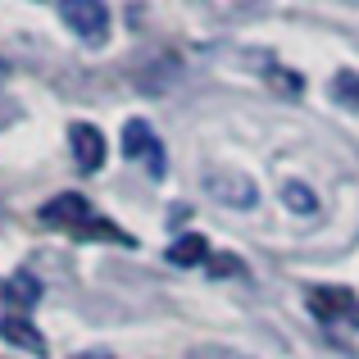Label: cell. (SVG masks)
<instances>
[{
	"instance_id": "6da1fadb",
	"label": "cell",
	"mask_w": 359,
	"mask_h": 359,
	"mask_svg": "<svg viewBox=\"0 0 359 359\" xmlns=\"http://www.w3.org/2000/svg\"><path fill=\"white\" fill-rule=\"evenodd\" d=\"M36 219H41L46 228L73 232V237H82V241H114V245H137V237H132V232H123L118 223L100 219V214L91 210V201H87V196H78V191H64V196H55L50 205H41V214H36Z\"/></svg>"
},
{
	"instance_id": "7a4b0ae2",
	"label": "cell",
	"mask_w": 359,
	"mask_h": 359,
	"mask_svg": "<svg viewBox=\"0 0 359 359\" xmlns=\"http://www.w3.org/2000/svg\"><path fill=\"white\" fill-rule=\"evenodd\" d=\"M60 18L87 46H105L109 41V9L96 5V0H60Z\"/></svg>"
},
{
	"instance_id": "3957f363",
	"label": "cell",
	"mask_w": 359,
	"mask_h": 359,
	"mask_svg": "<svg viewBox=\"0 0 359 359\" xmlns=\"http://www.w3.org/2000/svg\"><path fill=\"white\" fill-rule=\"evenodd\" d=\"M205 191H210L214 201L232 205V210H250V205L259 201V187H255V177H250V173H241V168L205 173Z\"/></svg>"
},
{
	"instance_id": "277c9868",
	"label": "cell",
	"mask_w": 359,
	"mask_h": 359,
	"mask_svg": "<svg viewBox=\"0 0 359 359\" xmlns=\"http://www.w3.org/2000/svg\"><path fill=\"white\" fill-rule=\"evenodd\" d=\"M309 314L318 323H351L359 327V300L346 287H314L309 291Z\"/></svg>"
},
{
	"instance_id": "5b68a950",
	"label": "cell",
	"mask_w": 359,
	"mask_h": 359,
	"mask_svg": "<svg viewBox=\"0 0 359 359\" xmlns=\"http://www.w3.org/2000/svg\"><path fill=\"white\" fill-rule=\"evenodd\" d=\"M69 146H73V159H78L82 173H100V164H105V132L96 128V123H73L69 128Z\"/></svg>"
},
{
	"instance_id": "8992f818",
	"label": "cell",
	"mask_w": 359,
	"mask_h": 359,
	"mask_svg": "<svg viewBox=\"0 0 359 359\" xmlns=\"http://www.w3.org/2000/svg\"><path fill=\"white\" fill-rule=\"evenodd\" d=\"M0 341H9L14 351H23V355H46L41 327H32L23 314H5V318H0Z\"/></svg>"
},
{
	"instance_id": "52a82bcc",
	"label": "cell",
	"mask_w": 359,
	"mask_h": 359,
	"mask_svg": "<svg viewBox=\"0 0 359 359\" xmlns=\"http://www.w3.org/2000/svg\"><path fill=\"white\" fill-rule=\"evenodd\" d=\"M118 150H123V159H141V155L150 159V155H155L159 141H155V132H150V123H146V118H128V123H123Z\"/></svg>"
},
{
	"instance_id": "ba28073f",
	"label": "cell",
	"mask_w": 359,
	"mask_h": 359,
	"mask_svg": "<svg viewBox=\"0 0 359 359\" xmlns=\"http://www.w3.org/2000/svg\"><path fill=\"white\" fill-rule=\"evenodd\" d=\"M210 259V241L201 237V232H182V237L168 241V264L173 269H196V264Z\"/></svg>"
},
{
	"instance_id": "9c48e42d",
	"label": "cell",
	"mask_w": 359,
	"mask_h": 359,
	"mask_svg": "<svg viewBox=\"0 0 359 359\" xmlns=\"http://www.w3.org/2000/svg\"><path fill=\"white\" fill-rule=\"evenodd\" d=\"M0 291H5V300L14 309H32L36 300H41V278H32V273H9V278L0 282Z\"/></svg>"
},
{
	"instance_id": "30bf717a",
	"label": "cell",
	"mask_w": 359,
	"mask_h": 359,
	"mask_svg": "<svg viewBox=\"0 0 359 359\" xmlns=\"http://www.w3.org/2000/svg\"><path fill=\"white\" fill-rule=\"evenodd\" d=\"M332 100L341 109H351V114H359V73L355 69H341L332 78Z\"/></svg>"
},
{
	"instance_id": "8fae6325",
	"label": "cell",
	"mask_w": 359,
	"mask_h": 359,
	"mask_svg": "<svg viewBox=\"0 0 359 359\" xmlns=\"http://www.w3.org/2000/svg\"><path fill=\"white\" fill-rule=\"evenodd\" d=\"M282 201H287V210H296V214H314L318 210L314 191H309V187H300V182H287V187H282Z\"/></svg>"
},
{
	"instance_id": "7c38bea8",
	"label": "cell",
	"mask_w": 359,
	"mask_h": 359,
	"mask_svg": "<svg viewBox=\"0 0 359 359\" xmlns=\"http://www.w3.org/2000/svg\"><path fill=\"white\" fill-rule=\"evenodd\" d=\"M210 273L214 278H245V264L237 255H219V259H210Z\"/></svg>"
},
{
	"instance_id": "4fadbf2b",
	"label": "cell",
	"mask_w": 359,
	"mask_h": 359,
	"mask_svg": "<svg viewBox=\"0 0 359 359\" xmlns=\"http://www.w3.org/2000/svg\"><path fill=\"white\" fill-rule=\"evenodd\" d=\"M73 359H114V351H78Z\"/></svg>"
},
{
	"instance_id": "5bb4252c",
	"label": "cell",
	"mask_w": 359,
	"mask_h": 359,
	"mask_svg": "<svg viewBox=\"0 0 359 359\" xmlns=\"http://www.w3.org/2000/svg\"><path fill=\"white\" fill-rule=\"evenodd\" d=\"M0 69H5V64H0Z\"/></svg>"
}]
</instances>
